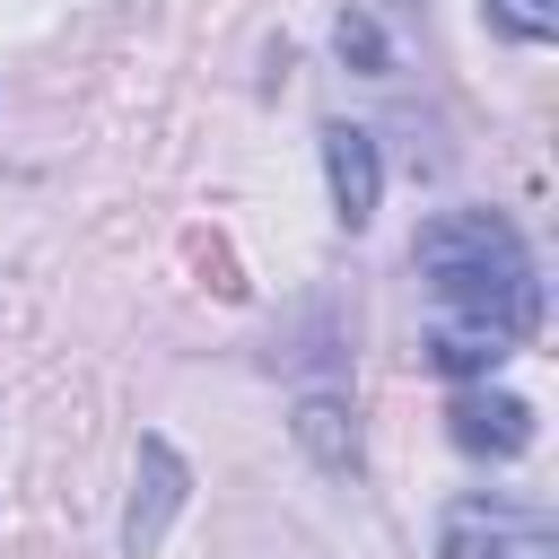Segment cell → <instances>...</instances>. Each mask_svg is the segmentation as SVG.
Segmentation results:
<instances>
[{
	"instance_id": "obj_5",
	"label": "cell",
	"mask_w": 559,
	"mask_h": 559,
	"mask_svg": "<svg viewBox=\"0 0 559 559\" xmlns=\"http://www.w3.org/2000/svg\"><path fill=\"white\" fill-rule=\"evenodd\" d=\"M323 175H332L341 227H367L376 218V192H384V166H376V140L358 122H323Z\"/></svg>"
},
{
	"instance_id": "obj_8",
	"label": "cell",
	"mask_w": 559,
	"mask_h": 559,
	"mask_svg": "<svg viewBox=\"0 0 559 559\" xmlns=\"http://www.w3.org/2000/svg\"><path fill=\"white\" fill-rule=\"evenodd\" d=\"M332 44H341V61H358L367 79H384V70H393V52H384V35H376V17H367V9H341Z\"/></svg>"
},
{
	"instance_id": "obj_7",
	"label": "cell",
	"mask_w": 559,
	"mask_h": 559,
	"mask_svg": "<svg viewBox=\"0 0 559 559\" xmlns=\"http://www.w3.org/2000/svg\"><path fill=\"white\" fill-rule=\"evenodd\" d=\"M507 349H515L507 332H489V323H454V314H437V332H428V367H445V376H489Z\"/></svg>"
},
{
	"instance_id": "obj_10",
	"label": "cell",
	"mask_w": 559,
	"mask_h": 559,
	"mask_svg": "<svg viewBox=\"0 0 559 559\" xmlns=\"http://www.w3.org/2000/svg\"><path fill=\"white\" fill-rule=\"evenodd\" d=\"M183 253L210 271V288H218V297H245V280H236V253H227L218 236H201V227H192V236H183Z\"/></svg>"
},
{
	"instance_id": "obj_4",
	"label": "cell",
	"mask_w": 559,
	"mask_h": 559,
	"mask_svg": "<svg viewBox=\"0 0 559 559\" xmlns=\"http://www.w3.org/2000/svg\"><path fill=\"white\" fill-rule=\"evenodd\" d=\"M445 428H454V445H463V454H524V445H533V402L472 384V393H454V402H445Z\"/></svg>"
},
{
	"instance_id": "obj_1",
	"label": "cell",
	"mask_w": 559,
	"mask_h": 559,
	"mask_svg": "<svg viewBox=\"0 0 559 559\" xmlns=\"http://www.w3.org/2000/svg\"><path fill=\"white\" fill-rule=\"evenodd\" d=\"M411 262H419L437 314L489 323V332H507V341L533 332V306H542V297H533V253H524V236H515L507 218H489V210H445V218L419 227Z\"/></svg>"
},
{
	"instance_id": "obj_2",
	"label": "cell",
	"mask_w": 559,
	"mask_h": 559,
	"mask_svg": "<svg viewBox=\"0 0 559 559\" xmlns=\"http://www.w3.org/2000/svg\"><path fill=\"white\" fill-rule=\"evenodd\" d=\"M437 559H559L550 515L498 507V498H454L437 515Z\"/></svg>"
},
{
	"instance_id": "obj_6",
	"label": "cell",
	"mask_w": 559,
	"mask_h": 559,
	"mask_svg": "<svg viewBox=\"0 0 559 559\" xmlns=\"http://www.w3.org/2000/svg\"><path fill=\"white\" fill-rule=\"evenodd\" d=\"M288 428H297V445H306L323 472H358V419H349L341 393H306Z\"/></svg>"
},
{
	"instance_id": "obj_9",
	"label": "cell",
	"mask_w": 559,
	"mask_h": 559,
	"mask_svg": "<svg viewBox=\"0 0 559 559\" xmlns=\"http://www.w3.org/2000/svg\"><path fill=\"white\" fill-rule=\"evenodd\" d=\"M489 17H498L515 44H550V35H559V0H489Z\"/></svg>"
},
{
	"instance_id": "obj_3",
	"label": "cell",
	"mask_w": 559,
	"mask_h": 559,
	"mask_svg": "<svg viewBox=\"0 0 559 559\" xmlns=\"http://www.w3.org/2000/svg\"><path fill=\"white\" fill-rule=\"evenodd\" d=\"M183 489H192L183 454H175L166 437H140V480H131V507H122V550H131V559H148V550L166 542V524H175Z\"/></svg>"
}]
</instances>
